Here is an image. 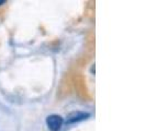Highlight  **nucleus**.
I'll return each mask as SVG.
<instances>
[{"label": "nucleus", "mask_w": 146, "mask_h": 131, "mask_svg": "<svg viewBox=\"0 0 146 131\" xmlns=\"http://www.w3.org/2000/svg\"><path fill=\"white\" fill-rule=\"evenodd\" d=\"M46 124L51 131H59L64 124V119L58 115H51L47 117Z\"/></svg>", "instance_id": "obj_1"}, {"label": "nucleus", "mask_w": 146, "mask_h": 131, "mask_svg": "<svg viewBox=\"0 0 146 131\" xmlns=\"http://www.w3.org/2000/svg\"><path fill=\"white\" fill-rule=\"evenodd\" d=\"M89 116V114L86 113H81V111H74L72 114H69L68 119H67V122L68 124H72V122H76V121H79L82 119H86Z\"/></svg>", "instance_id": "obj_2"}, {"label": "nucleus", "mask_w": 146, "mask_h": 131, "mask_svg": "<svg viewBox=\"0 0 146 131\" xmlns=\"http://www.w3.org/2000/svg\"><path fill=\"white\" fill-rule=\"evenodd\" d=\"M5 3H6L5 0H1V1H0V6H1V5H5Z\"/></svg>", "instance_id": "obj_3"}]
</instances>
